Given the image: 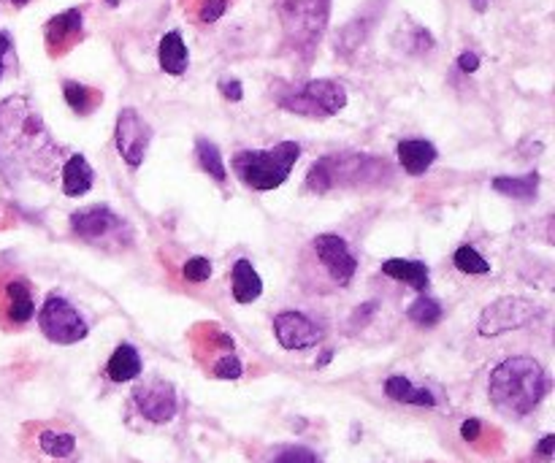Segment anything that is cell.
I'll return each instance as SVG.
<instances>
[{
  "instance_id": "obj_1",
  "label": "cell",
  "mask_w": 555,
  "mask_h": 463,
  "mask_svg": "<svg viewBox=\"0 0 555 463\" xmlns=\"http://www.w3.org/2000/svg\"><path fill=\"white\" fill-rule=\"evenodd\" d=\"M544 390H547L544 369L533 358H525V355L501 361L493 369L490 382H488L490 401L501 412L515 415V417L533 412L539 406Z\"/></svg>"
},
{
  "instance_id": "obj_2",
  "label": "cell",
  "mask_w": 555,
  "mask_h": 463,
  "mask_svg": "<svg viewBox=\"0 0 555 463\" xmlns=\"http://www.w3.org/2000/svg\"><path fill=\"white\" fill-rule=\"evenodd\" d=\"M0 141H4L9 154L20 161H30L33 169L39 158L47 161L44 152L52 149L49 133L28 98H6L0 103Z\"/></svg>"
},
{
  "instance_id": "obj_3",
  "label": "cell",
  "mask_w": 555,
  "mask_h": 463,
  "mask_svg": "<svg viewBox=\"0 0 555 463\" xmlns=\"http://www.w3.org/2000/svg\"><path fill=\"white\" fill-rule=\"evenodd\" d=\"M301 158V146L296 141H282L271 149H244L233 158L236 177L252 190L282 188Z\"/></svg>"
},
{
  "instance_id": "obj_4",
  "label": "cell",
  "mask_w": 555,
  "mask_h": 463,
  "mask_svg": "<svg viewBox=\"0 0 555 463\" xmlns=\"http://www.w3.org/2000/svg\"><path fill=\"white\" fill-rule=\"evenodd\" d=\"M285 39L296 52H312L328 22V0H276Z\"/></svg>"
},
{
  "instance_id": "obj_5",
  "label": "cell",
  "mask_w": 555,
  "mask_h": 463,
  "mask_svg": "<svg viewBox=\"0 0 555 463\" xmlns=\"http://www.w3.org/2000/svg\"><path fill=\"white\" fill-rule=\"evenodd\" d=\"M276 106L301 117H334L347 106V92L334 79H312L299 90L276 92Z\"/></svg>"
},
{
  "instance_id": "obj_6",
  "label": "cell",
  "mask_w": 555,
  "mask_h": 463,
  "mask_svg": "<svg viewBox=\"0 0 555 463\" xmlns=\"http://www.w3.org/2000/svg\"><path fill=\"white\" fill-rule=\"evenodd\" d=\"M379 169V161H374L371 154H325L320 158L309 174H307V188L317 196L328 193L336 188L342 179H371L374 171Z\"/></svg>"
},
{
  "instance_id": "obj_7",
  "label": "cell",
  "mask_w": 555,
  "mask_h": 463,
  "mask_svg": "<svg viewBox=\"0 0 555 463\" xmlns=\"http://www.w3.org/2000/svg\"><path fill=\"white\" fill-rule=\"evenodd\" d=\"M39 326L44 336L55 345H76L87 336V323L60 295H49L44 301L41 312H39Z\"/></svg>"
},
{
  "instance_id": "obj_8",
  "label": "cell",
  "mask_w": 555,
  "mask_h": 463,
  "mask_svg": "<svg viewBox=\"0 0 555 463\" xmlns=\"http://www.w3.org/2000/svg\"><path fill=\"white\" fill-rule=\"evenodd\" d=\"M539 315V306L533 301L507 295L493 303H488L480 315V334L482 336H501L507 331H517L528 326Z\"/></svg>"
},
{
  "instance_id": "obj_9",
  "label": "cell",
  "mask_w": 555,
  "mask_h": 463,
  "mask_svg": "<svg viewBox=\"0 0 555 463\" xmlns=\"http://www.w3.org/2000/svg\"><path fill=\"white\" fill-rule=\"evenodd\" d=\"M114 141L117 149L122 154V161L130 169H138L147 158V149L152 141V127L138 117V111L133 109H122L117 117V130H114Z\"/></svg>"
},
{
  "instance_id": "obj_10",
  "label": "cell",
  "mask_w": 555,
  "mask_h": 463,
  "mask_svg": "<svg viewBox=\"0 0 555 463\" xmlns=\"http://www.w3.org/2000/svg\"><path fill=\"white\" fill-rule=\"evenodd\" d=\"M312 249H315V255L320 258V263L325 266V271L331 274V279H334L336 284L344 287V284L352 282L355 268H358V260H355V255L350 252V247H347V241H344L342 236H336V233H320V236H315Z\"/></svg>"
},
{
  "instance_id": "obj_11",
  "label": "cell",
  "mask_w": 555,
  "mask_h": 463,
  "mask_svg": "<svg viewBox=\"0 0 555 463\" xmlns=\"http://www.w3.org/2000/svg\"><path fill=\"white\" fill-rule=\"evenodd\" d=\"M273 334L285 350H309L323 342V331L301 312H280L273 318Z\"/></svg>"
},
{
  "instance_id": "obj_12",
  "label": "cell",
  "mask_w": 555,
  "mask_h": 463,
  "mask_svg": "<svg viewBox=\"0 0 555 463\" xmlns=\"http://www.w3.org/2000/svg\"><path fill=\"white\" fill-rule=\"evenodd\" d=\"M135 406L147 420L152 423H169L177 415V393L171 388V382L166 380H152L144 382L133 390Z\"/></svg>"
},
{
  "instance_id": "obj_13",
  "label": "cell",
  "mask_w": 555,
  "mask_h": 463,
  "mask_svg": "<svg viewBox=\"0 0 555 463\" xmlns=\"http://www.w3.org/2000/svg\"><path fill=\"white\" fill-rule=\"evenodd\" d=\"M119 223L122 220L106 206H87V209H79L71 214V231L87 241L108 236L114 228H119Z\"/></svg>"
},
{
  "instance_id": "obj_14",
  "label": "cell",
  "mask_w": 555,
  "mask_h": 463,
  "mask_svg": "<svg viewBox=\"0 0 555 463\" xmlns=\"http://www.w3.org/2000/svg\"><path fill=\"white\" fill-rule=\"evenodd\" d=\"M395 154H398V163L403 166L406 174L421 177V174H426L434 166L437 146L431 141H426V138H403V141H398Z\"/></svg>"
},
{
  "instance_id": "obj_15",
  "label": "cell",
  "mask_w": 555,
  "mask_h": 463,
  "mask_svg": "<svg viewBox=\"0 0 555 463\" xmlns=\"http://www.w3.org/2000/svg\"><path fill=\"white\" fill-rule=\"evenodd\" d=\"M382 274L390 276V279H398V282H406L412 284L418 293H423L429 287V266L421 263V260H403V258H390L382 263Z\"/></svg>"
},
{
  "instance_id": "obj_16",
  "label": "cell",
  "mask_w": 555,
  "mask_h": 463,
  "mask_svg": "<svg viewBox=\"0 0 555 463\" xmlns=\"http://www.w3.org/2000/svg\"><path fill=\"white\" fill-rule=\"evenodd\" d=\"M260 293H263V279L257 276L255 266L247 258L236 260L233 263V298L238 303H252L260 298Z\"/></svg>"
},
{
  "instance_id": "obj_17",
  "label": "cell",
  "mask_w": 555,
  "mask_h": 463,
  "mask_svg": "<svg viewBox=\"0 0 555 463\" xmlns=\"http://www.w3.org/2000/svg\"><path fill=\"white\" fill-rule=\"evenodd\" d=\"M106 374L114 380V382H130L135 380L138 374H142V355L135 353L133 345H119L108 363H106Z\"/></svg>"
},
{
  "instance_id": "obj_18",
  "label": "cell",
  "mask_w": 555,
  "mask_h": 463,
  "mask_svg": "<svg viewBox=\"0 0 555 463\" xmlns=\"http://www.w3.org/2000/svg\"><path fill=\"white\" fill-rule=\"evenodd\" d=\"M92 179H95V174H92L90 163L84 161V154H74V158L63 166V193L71 198L90 193Z\"/></svg>"
},
{
  "instance_id": "obj_19",
  "label": "cell",
  "mask_w": 555,
  "mask_h": 463,
  "mask_svg": "<svg viewBox=\"0 0 555 463\" xmlns=\"http://www.w3.org/2000/svg\"><path fill=\"white\" fill-rule=\"evenodd\" d=\"M158 60H160V68L171 76H182L187 71V47L177 31H171L160 39Z\"/></svg>"
},
{
  "instance_id": "obj_20",
  "label": "cell",
  "mask_w": 555,
  "mask_h": 463,
  "mask_svg": "<svg viewBox=\"0 0 555 463\" xmlns=\"http://www.w3.org/2000/svg\"><path fill=\"white\" fill-rule=\"evenodd\" d=\"M385 393L387 398L398 401V404H414V406H434L437 398L431 396V390L426 388H414L406 377L395 374V377H387L385 382Z\"/></svg>"
},
{
  "instance_id": "obj_21",
  "label": "cell",
  "mask_w": 555,
  "mask_h": 463,
  "mask_svg": "<svg viewBox=\"0 0 555 463\" xmlns=\"http://www.w3.org/2000/svg\"><path fill=\"white\" fill-rule=\"evenodd\" d=\"M493 190L512 198V201H533L539 190V174H525V177H496Z\"/></svg>"
},
{
  "instance_id": "obj_22",
  "label": "cell",
  "mask_w": 555,
  "mask_h": 463,
  "mask_svg": "<svg viewBox=\"0 0 555 463\" xmlns=\"http://www.w3.org/2000/svg\"><path fill=\"white\" fill-rule=\"evenodd\" d=\"M82 33V12L79 9H68L63 14H57L55 20L47 22V41L49 47H63L68 39H76Z\"/></svg>"
},
{
  "instance_id": "obj_23",
  "label": "cell",
  "mask_w": 555,
  "mask_h": 463,
  "mask_svg": "<svg viewBox=\"0 0 555 463\" xmlns=\"http://www.w3.org/2000/svg\"><path fill=\"white\" fill-rule=\"evenodd\" d=\"M6 293H9V320L17 323V326L33 320L36 303H33V298H30V287H28L25 282H9Z\"/></svg>"
},
{
  "instance_id": "obj_24",
  "label": "cell",
  "mask_w": 555,
  "mask_h": 463,
  "mask_svg": "<svg viewBox=\"0 0 555 463\" xmlns=\"http://www.w3.org/2000/svg\"><path fill=\"white\" fill-rule=\"evenodd\" d=\"M195 158L201 163V169L214 179V182H225L228 179V171H225V163H222V154L217 149L214 141L209 138H198L195 141Z\"/></svg>"
},
{
  "instance_id": "obj_25",
  "label": "cell",
  "mask_w": 555,
  "mask_h": 463,
  "mask_svg": "<svg viewBox=\"0 0 555 463\" xmlns=\"http://www.w3.org/2000/svg\"><path fill=\"white\" fill-rule=\"evenodd\" d=\"M409 320L412 323H418L421 328H434L439 320H442V306H439V301H434V298H429V295H421L418 301H414L412 306H409Z\"/></svg>"
},
{
  "instance_id": "obj_26",
  "label": "cell",
  "mask_w": 555,
  "mask_h": 463,
  "mask_svg": "<svg viewBox=\"0 0 555 463\" xmlns=\"http://www.w3.org/2000/svg\"><path fill=\"white\" fill-rule=\"evenodd\" d=\"M39 444L52 458H68L76 450V439L71 433H63V431H44L39 436Z\"/></svg>"
},
{
  "instance_id": "obj_27",
  "label": "cell",
  "mask_w": 555,
  "mask_h": 463,
  "mask_svg": "<svg viewBox=\"0 0 555 463\" xmlns=\"http://www.w3.org/2000/svg\"><path fill=\"white\" fill-rule=\"evenodd\" d=\"M63 95H65L68 106H71L76 114H87V111H92V106L98 103V95H95L90 87L79 84V82H65V84H63Z\"/></svg>"
},
{
  "instance_id": "obj_28",
  "label": "cell",
  "mask_w": 555,
  "mask_h": 463,
  "mask_svg": "<svg viewBox=\"0 0 555 463\" xmlns=\"http://www.w3.org/2000/svg\"><path fill=\"white\" fill-rule=\"evenodd\" d=\"M453 260H455L458 271H464V274H488V271H490V263H488L474 247H469V244L458 247V252H455Z\"/></svg>"
},
{
  "instance_id": "obj_29",
  "label": "cell",
  "mask_w": 555,
  "mask_h": 463,
  "mask_svg": "<svg viewBox=\"0 0 555 463\" xmlns=\"http://www.w3.org/2000/svg\"><path fill=\"white\" fill-rule=\"evenodd\" d=\"M271 463H320V458L309 447H285L282 452L273 455Z\"/></svg>"
},
{
  "instance_id": "obj_30",
  "label": "cell",
  "mask_w": 555,
  "mask_h": 463,
  "mask_svg": "<svg viewBox=\"0 0 555 463\" xmlns=\"http://www.w3.org/2000/svg\"><path fill=\"white\" fill-rule=\"evenodd\" d=\"M363 36H366V22H352V25H347L342 33H339V39H336V49H342L344 55L347 52H352L360 41H363Z\"/></svg>"
},
{
  "instance_id": "obj_31",
  "label": "cell",
  "mask_w": 555,
  "mask_h": 463,
  "mask_svg": "<svg viewBox=\"0 0 555 463\" xmlns=\"http://www.w3.org/2000/svg\"><path fill=\"white\" fill-rule=\"evenodd\" d=\"M182 274H185V279L187 282H206L209 276H212V260L209 258H190L187 263H185V268H182Z\"/></svg>"
},
{
  "instance_id": "obj_32",
  "label": "cell",
  "mask_w": 555,
  "mask_h": 463,
  "mask_svg": "<svg viewBox=\"0 0 555 463\" xmlns=\"http://www.w3.org/2000/svg\"><path fill=\"white\" fill-rule=\"evenodd\" d=\"M244 374V366L236 355H225L214 363V377L217 380H238Z\"/></svg>"
},
{
  "instance_id": "obj_33",
  "label": "cell",
  "mask_w": 555,
  "mask_h": 463,
  "mask_svg": "<svg viewBox=\"0 0 555 463\" xmlns=\"http://www.w3.org/2000/svg\"><path fill=\"white\" fill-rule=\"evenodd\" d=\"M228 9V0H204L201 4V22H217Z\"/></svg>"
},
{
  "instance_id": "obj_34",
  "label": "cell",
  "mask_w": 555,
  "mask_h": 463,
  "mask_svg": "<svg viewBox=\"0 0 555 463\" xmlns=\"http://www.w3.org/2000/svg\"><path fill=\"white\" fill-rule=\"evenodd\" d=\"M374 312H377V301H369V303H363V306H358V312H355V318H352V326H366L369 323V318H374Z\"/></svg>"
},
{
  "instance_id": "obj_35",
  "label": "cell",
  "mask_w": 555,
  "mask_h": 463,
  "mask_svg": "<svg viewBox=\"0 0 555 463\" xmlns=\"http://www.w3.org/2000/svg\"><path fill=\"white\" fill-rule=\"evenodd\" d=\"M480 431H482V425H480V420H474V417L464 420V425H461V436H464L466 441H477V439H480Z\"/></svg>"
},
{
  "instance_id": "obj_36",
  "label": "cell",
  "mask_w": 555,
  "mask_h": 463,
  "mask_svg": "<svg viewBox=\"0 0 555 463\" xmlns=\"http://www.w3.org/2000/svg\"><path fill=\"white\" fill-rule=\"evenodd\" d=\"M220 90H222V95L228 98V100H241L244 98V87H241V82H222L220 84Z\"/></svg>"
},
{
  "instance_id": "obj_37",
  "label": "cell",
  "mask_w": 555,
  "mask_h": 463,
  "mask_svg": "<svg viewBox=\"0 0 555 463\" xmlns=\"http://www.w3.org/2000/svg\"><path fill=\"white\" fill-rule=\"evenodd\" d=\"M458 68H461L464 74H474V71L480 68V57H477L474 52H464V55L458 57Z\"/></svg>"
},
{
  "instance_id": "obj_38",
  "label": "cell",
  "mask_w": 555,
  "mask_h": 463,
  "mask_svg": "<svg viewBox=\"0 0 555 463\" xmlns=\"http://www.w3.org/2000/svg\"><path fill=\"white\" fill-rule=\"evenodd\" d=\"M9 52H12V39H9V33H0V76H4Z\"/></svg>"
},
{
  "instance_id": "obj_39",
  "label": "cell",
  "mask_w": 555,
  "mask_h": 463,
  "mask_svg": "<svg viewBox=\"0 0 555 463\" xmlns=\"http://www.w3.org/2000/svg\"><path fill=\"white\" fill-rule=\"evenodd\" d=\"M552 447H555V436H552V433H547V436H544V439L539 441L536 452H539V455H542L544 460H550V458H552Z\"/></svg>"
},
{
  "instance_id": "obj_40",
  "label": "cell",
  "mask_w": 555,
  "mask_h": 463,
  "mask_svg": "<svg viewBox=\"0 0 555 463\" xmlns=\"http://www.w3.org/2000/svg\"><path fill=\"white\" fill-rule=\"evenodd\" d=\"M488 4H490V0H472V6H474L477 12H485V9H488Z\"/></svg>"
},
{
  "instance_id": "obj_41",
  "label": "cell",
  "mask_w": 555,
  "mask_h": 463,
  "mask_svg": "<svg viewBox=\"0 0 555 463\" xmlns=\"http://www.w3.org/2000/svg\"><path fill=\"white\" fill-rule=\"evenodd\" d=\"M328 361H331V350H328V353H325V355H323V358H320V361H317V366H325V363H328Z\"/></svg>"
},
{
  "instance_id": "obj_42",
  "label": "cell",
  "mask_w": 555,
  "mask_h": 463,
  "mask_svg": "<svg viewBox=\"0 0 555 463\" xmlns=\"http://www.w3.org/2000/svg\"><path fill=\"white\" fill-rule=\"evenodd\" d=\"M14 6H25V4H30V0H12Z\"/></svg>"
}]
</instances>
